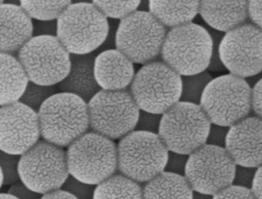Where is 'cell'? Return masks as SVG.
Instances as JSON below:
<instances>
[{
    "label": "cell",
    "instance_id": "obj_1",
    "mask_svg": "<svg viewBox=\"0 0 262 199\" xmlns=\"http://www.w3.org/2000/svg\"><path fill=\"white\" fill-rule=\"evenodd\" d=\"M37 115L41 138L62 148L89 131L87 103L72 93L56 92Z\"/></svg>",
    "mask_w": 262,
    "mask_h": 199
},
{
    "label": "cell",
    "instance_id": "obj_2",
    "mask_svg": "<svg viewBox=\"0 0 262 199\" xmlns=\"http://www.w3.org/2000/svg\"><path fill=\"white\" fill-rule=\"evenodd\" d=\"M108 29V19L92 2H72L56 19V38L70 54L96 52Z\"/></svg>",
    "mask_w": 262,
    "mask_h": 199
},
{
    "label": "cell",
    "instance_id": "obj_3",
    "mask_svg": "<svg viewBox=\"0 0 262 199\" xmlns=\"http://www.w3.org/2000/svg\"><path fill=\"white\" fill-rule=\"evenodd\" d=\"M212 54V39L202 25L188 23L167 30L161 61L180 76L207 71Z\"/></svg>",
    "mask_w": 262,
    "mask_h": 199
},
{
    "label": "cell",
    "instance_id": "obj_4",
    "mask_svg": "<svg viewBox=\"0 0 262 199\" xmlns=\"http://www.w3.org/2000/svg\"><path fill=\"white\" fill-rule=\"evenodd\" d=\"M169 151L158 133L133 130L117 144V170L145 184L165 170Z\"/></svg>",
    "mask_w": 262,
    "mask_h": 199
},
{
    "label": "cell",
    "instance_id": "obj_5",
    "mask_svg": "<svg viewBox=\"0 0 262 199\" xmlns=\"http://www.w3.org/2000/svg\"><path fill=\"white\" fill-rule=\"evenodd\" d=\"M69 174L97 186L117 172V144L91 130L67 147Z\"/></svg>",
    "mask_w": 262,
    "mask_h": 199
},
{
    "label": "cell",
    "instance_id": "obj_6",
    "mask_svg": "<svg viewBox=\"0 0 262 199\" xmlns=\"http://www.w3.org/2000/svg\"><path fill=\"white\" fill-rule=\"evenodd\" d=\"M252 87L232 74L213 78L206 86L200 107L211 124L230 127L252 113Z\"/></svg>",
    "mask_w": 262,
    "mask_h": 199
},
{
    "label": "cell",
    "instance_id": "obj_7",
    "mask_svg": "<svg viewBox=\"0 0 262 199\" xmlns=\"http://www.w3.org/2000/svg\"><path fill=\"white\" fill-rule=\"evenodd\" d=\"M128 89L140 111L162 115L180 101L181 76L157 59L135 72Z\"/></svg>",
    "mask_w": 262,
    "mask_h": 199
},
{
    "label": "cell",
    "instance_id": "obj_8",
    "mask_svg": "<svg viewBox=\"0 0 262 199\" xmlns=\"http://www.w3.org/2000/svg\"><path fill=\"white\" fill-rule=\"evenodd\" d=\"M210 126L200 105L179 101L162 114L158 135L169 152L189 155L206 144Z\"/></svg>",
    "mask_w": 262,
    "mask_h": 199
},
{
    "label": "cell",
    "instance_id": "obj_9",
    "mask_svg": "<svg viewBox=\"0 0 262 199\" xmlns=\"http://www.w3.org/2000/svg\"><path fill=\"white\" fill-rule=\"evenodd\" d=\"M19 182L41 195L61 189L68 178L66 150L40 138L19 156Z\"/></svg>",
    "mask_w": 262,
    "mask_h": 199
},
{
    "label": "cell",
    "instance_id": "obj_10",
    "mask_svg": "<svg viewBox=\"0 0 262 199\" xmlns=\"http://www.w3.org/2000/svg\"><path fill=\"white\" fill-rule=\"evenodd\" d=\"M89 129L117 141L135 129L139 112L129 89H100L88 103Z\"/></svg>",
    "mask_w": 262,
    "mask_h": 199
},
{
    "label": "cell",
    "instance_id": "obj_11",
    "mask_svg": "<svg viewBox=\"0 0 262 199\" xmlns=\"http://www.w3.org/2000/svg\"><path fill=\"white\" fill-rule=\"evenodd\" d=\"M167 29L148 11L136 10L118 24L115 48L133 64L145 65L161 54Z\"/></svg>",
    "mask_w": 262,
    "mask_h": 199
},
{
    "label": "cell",
    "instance_id": "obj_12",
    "mask_svg": "<svg viewBox=\"0 0 262 199\" xmlns=\"http://www.w3.org/2000/svg\"><path fill=\"white\" fill-rule=\"evenodd\" d=\"M16 57L29 81L41 85H57L71 67V54L55 36L32 37Z\"/></svg>",
    "mask_w": 262,
    "mask_h": 199
},
{
    "label": "cell",
    "instance_id": "obj_13",
    "mask_svg": "<svg viewBox=\"0 0 262 199\" xmlns=\"http://www.w3.org/2000/svg\"><path fill=\"white\" fill-rule=\"evenodd\" d=\"M235 166L225 148L205 144L188 155L184 177L193 192L214 196L232 185Z\"/></svg>",
    "mask_w": 262,
    "mask_h": 199
},
{
    "label": "cell",
    "instance_id": "obj_14",
    "mask_svg": "<svg viewBox=\"0 0 262 199\" xmlns=\"http://www.w3.org/2000/svg\"><path fill=\"white\" fill-rule=\"evenodd\" d=\"M219 56L229 74L247 79L262 71V31L247 22L223 34Z\"/></svg>",
    "mask_w": 262,
    "mask_h": 199
},
{
    "label": "cell",
    "instance_id": "obj_15",
    "mask_svg": "<svg viewBox=\"0 0 262 199\" xmlns=\"http://www.w3.org/2000/svg\"><path fill=\"white\" fill-rule=\"evenodd\" d=\"M40 138L35 111L19 102L0 107V150L20 156Z\"/></svg>",
    "mask_w": 262,
    "mask_h": 199
},
{
    "label": "cell",
    "instance_id": "obj_16",
    "mask_svg": "<svg viewBox=\"0 0 262 199\" xmlns=\"http://www.w3.org/2000/svg\"><path fill=\"white\" fill-rule=\"evenodd\" d=\"M225 150L236 165L254 168L262 165V119L249 115L231 125Z\"/></svg>",
    "mask_w": 262,
    "mask_h": 199
},
{
    "label": "cell",
    "instance_id": "obj_17",
    "mask_svg": "<svg viewBox=\"0 0 262 199\" xmlns=\"http://www.w3.org/2000/svg\"><path fill=\"white\" fill-rule=\"evenodd\" d=\"M33 22L17 3L0 4V53L16 56L32 38Z\"/></svg>",
    "mask_w": 262,
    "mask_h": 199
},
{
    "label": "cell",
    "instance_id": "obj_18",
    "mask_svg": "<svg viewBox=\"0 0 262 199\" xmlns=\"http://www.w3.org/2000/svg\"><path fill=\"white\" fill-rule=\"evenodd\" d=\"M134 75V64L116 48L102 50L96 54L94 59V76L100 89H127Z\"/></svg>",
    "mask_w": 262,
    "mask_h": 199
},
{
    "label": "cell",
    "instance_id": "obj_19",
    "mask_svg": "<svg viewBox=\"0 0 262 199\" xmlns=\"http://www.w3.org/2000/svg\"><path fill=\"white\" fill-rule=\"evenodd\" d=\"M96 52L89 54H71V67L66 78L56 86L58 91L68 92L88 103L99 90L94 76Z\"/></svg>",
    "mask_w": 262,
    "mask_h": 199
},
{
    "label": "cell",
    "instance_id": "obj_20",
    "mask_svg": "<svg viewBox=\"0 0 262 199\" xmlns=\"http://www.w3.org/2000/svg\"><path fill=\"white\" fill-rule=\"evenodd\" d=\"M199 14L209 28L224 34L248 22V1H200Z\"/></svg>",
    "mask_w": 262,
    "mask_h": 199
},
{
    "label": "cell",
    "instance_id": "obj_21",
    "mask_svg": "<svg viewBox=\"0 0 262 199\" xmlns=\"http://www.w3.org/2000/svg\"><path fill=\"white\" fill-rule=\"evenodd\" d=\"M29 79L17 57L0 53V107L19 101Z\"/></svg>",
    "mask_w": 262,
    "mask_h": 199
},
{
    "label": "cell",
    "instance_id": "obj_22",
    "mask_svg": "<svg viewBox=\"0 0 262 199\" xmlns=\"http://www.w3.org/2000/svg\"><path fill=\"white\" fill-rule=\"evenodd\" d=\"M200 1H148V12L167 30L188 23L199 14Z\"/></svg>",
    "mask_w": 262,
    "mask_h": 199
},
{
    "label": "cell",
    "instance_id": "obj_23",
    "mask_svg": "<svg viewBox=\"0 0 262 199\" xmlns=\"http://www.w3.org/2000/svg\"><path fill=\"white\" fill-rule=\"evenodd\" d=\"M193 191L184 176L163 171L142 187L143 199H192Z\"/></svg>",
    "mask_w": 262,
    "mask_h": 199
},
{
    "label": "cell",
    "instance_id": "obj_24",
    "mask_svg": "<svg viewBox=\"0 0 262 199\" xmlns=\"http://www.w3.org/2000/svg\"><path fill=\"white\" fill-rule=\"evenodd\" d=\"M92 199H143L140 184L115 173L95 186Z\"/></svg>",
    "mask_w": 262,
    "mask_h": 199
},
{
    "label": "cell",
    "instance_id": "obj_25",
    "mask_svg": "<svg viewBox=\"0 0 262 199\" xmlns=\"http://www.w3.org/2000/svg\"><path fill=\"white\" fill-rule=\"evenodd\" d=\"M72 1H19V6L32 21H56Z\"/></svg>",
    "mask_w": 262,
    "mask_h": 199
},
{
    "label": "cell",
    "instance_id": "obj_26",
    "mask_svg": "<svg viewBox=\"0 0 262 199\" xmlns=\"http://www.w3.org/2000/svg\"><path fill=\"white\" fill-rule=\"evenodd\" d=\"M212 79L213 77L208 71L189 76H181L180 102L200 105L203 92Z\"/></svg>",
    "mask_w": 262,
    "mask_h": 199
},
{
    "label": "cell",
    "instance_id": "obj_27",
    "mask_svg": "<svg viewBox=\"0 0 262 199\" xmlns=\"http://www.w3.org/2000/svg\"><path fill=\"white\" fill-rule=\"evenodd\" d=\"M56 92H58L56 85H41L29 81L18 102L37 113L41 106Z\"/></svg>",
    "mask_w": 262,
    "mask_h": 199
},
{
    "label": "cell",
    "instance_id": "obj_28",
    "mask_svg": "<svg viewBox=\"0 0 262 199\" xmlns=\"http://www.w3.org/2000/svg\"><path fill=\"white\" fill-rule=\"evenodd\" d=\"M93 5L107 18L113 21H121L139 7L140 1H92Z\"/></svg>",
    "mask_w": 262,
    "mask_h": 199
},
{
    "label": "cell",
    "instance_id": "obj_29",
    "mask_svg": "<svg viewBox=\"0 0 262 199\" xmlns=\"http://www.w3.org/2000/svg\"><path fill=\"white\" fill-rule=\"evenodd\" d=\"M18 161L19 156L0 150V169L3 174V185L11 186L19 182Z\"/></svg>",
    "mask_w": 262,
    "mask_h": 199
},
{
    "label": "cell",
    "instance_id": "obj_30",
    "mask_svg": "<svg viewBox=\"0 0 262 199\" xmlns=\"http://www.w3.org/2000/svg\"><path fill=\"white\" fill-rule=\"evenodd\" d=\"M61 189L77 199H92L93 192L95 189V186L85 184L72 175H69L66 182L63 183Z\"/></svg>",
    "mask_w": 262,
    "mask_h": 199
},
{
    "label": "cell",
    "instance_id": "obj_31",
    "mask_svg": "<svg viewBox=\"0 0 262 199\" xmlns=\"http://www.w3.org/2000/svg\"><path fill=\"white\" fill-rule=\"evenodd\" d=\"M207 30L212 39V54H211L210 63H209L207 70H209L211 72H221V71L225 70L221 63L220 56H219V45H220L221 39L223 37V33L215 31L209 27L207 28Z\"/></svg>",
    "mask_w": 262,
    "mask_h": 199
},
{
    "label": "cell",
    "instance_id": "obj_32",
    "mask_svg": "<svg viewBox=\"0 0 262 199\" xmlns=\"http://www.w3.org/2000/svg\"><path fill=\"white\" fill-rule=\"evenodd\" d=\"M162 115L140 111L138 120L135 126V130H142L152 133H158Z\"/></svg>",
    "mask_w": 262,
    "mask_h": 199
},
{
    "label": "cell",
    "instance_id": "obj_33",
    "mask_svg": "<svg viewBox=\"0 0 262 199\" xmlns=\"http://www.w3.org/2000/svg\"><path fill=\"white\" fill-rule=\"evenodd\" d=\"M255 173H256V168H254V167L236 165L235 170H234L232 185L251 190L253 181L255 177Z\"/></svg>",
    "mask_w": 262,
    "mask_h": 199
},
{
    "label": "cell",
    "instance_id": "obj_34",
    "mask_svg": "<svg viewBox=\"0 0 262 199\" xmlns=\"http://www.w3.org/2000/svg\"><path fill=\"white\" fill-rule=\"evenodd\" d=\"M187 159H188V155L169 152L164 171L184 176Z\"/></svg>",
    "mask_w": 262,
    "mask_h": 199
},
{
    "label": "cell",
    "instance_id": "obj_35",
    "mask_svg": "<svg viewBox=\"0 0 262 199\" xmlns=\"http://www.w3.org/2000/svg\"><path fill=\"white\" fill-rule=\"evenodd\" d=\"M213 199H256L250 189L230 185L213 196Z\"/></svg>",
    "mask_w": 262,
    "mask_h": 199
},
{
    "label": "cell",
    "instance_id": "obj_36",
    "mask_svg": "<svg viewBox=\"0 0 262 199\" xmlns=\"http://www.w3.org/2000/svg\"><path fill=\"white\" fill-rule=\"evenodd\" d=\"M228 129H229V127H226V126L211 124L206 144L216 146V147L225 148V142H226Z\"/></svg>",
    "mask_w": 262,
    "mask_h": 199
},
{
    "label": "cell",
    "instance_id": "obj_37",
    "mask_svg": "<svg viewBox=\"0 0 262 199\" xmlns=\"http://www.w3.org/2000/svg\"><path fill=\"white\" fill-rule=\"evenodd\" d=\"M33 32L32 37L38 36H55L56 37V21H32Z\"/></svg>",
    "mask_w": 262,
    "mask_h": 199
},
{
    "label": "cell",
    "instance_id": "obj_38",
    "mask_svg": "<svg viewBox=\"0 0 262 199\" xmlns=\"http://www.w3.org/2000/svg\"><path fill=\"white\" fill-rule=\"evenodd\" d=\"M251 108L253 115L262 119V78L252 86Z\"/></svg>",
    "mask_w": 262,
    "mask_h": 199
},
{
    "label": "cell",
    "instance_id": "obj_39",
    "mask_svg": "<svg viewBox=\"0 0 262 199\" xmlns=\"http://www.w3.org/2000/svg\"><path fill=\"white\" fill-rule=\"evenodd\" d=\"M7 193L13 195L17 199H41L42 195L30 190L20 182L13 184L9 187Z\"/></svg>",
    "mask_w": 262,
    "mask_h": 199
},
{
    "label": "cell",
    "instance_id": "obj_40",
    "mask_svg": "<svg viewBox=\"0 0 262 199\" xmlns=\"http://www.w3.org/2000/svg\"><path fill=\"white\" fill-rule=\"evenodd\" d=\"M248 17L262 31V1H248Z\"/></svg>",
    "mask_w": 262,
    "mask_h": 199
},
{
    "label": "cell",
    "instance_id": "obj_41",
    "mask_svg": "<svg viewBox=\"0 0 262 199\" xmlns=\"http://www.w3.org/2000/svg\"><path fill=\"white\" fill-rule=\"evenodd\" d=\"M251 191L253 192L256 199H262V165L256 168V173Z\"/></svg>",
    "mask_w": 262,
    "mask_h": 199
},
{
    "label": "cell",
    "instance_id": "obj_42",
    "mask_svg": "<svg viewBox=\"0 0 262 199\" xmlns=\"http://www.w3.org/2000/svg\"><path fill=\"white\" fill-rule=\"evenodd\" d=\"M41 199H77V198L71 195L70 193L63 191L62 189H58L56 191L42 195Z\"/></svg>",
    "mask_w": 262,
    "mask_h": 199
},
{
    "label": "cell",
    "instance_id": "obj_43",
    "mask_svg": "<svg viewBox=\"0 0 262 199\" xmlns=\"http://www.w3.org/2000/svg\"><path fill=\"white\" fill-rule=\"evenodd\" d=\"M262 78V71L260 72V73H258L257 75H255V76H252V77H249V78H247L246 79V81L248 82V84L252 87L257 81H259L260 79Z\"/></svg>",
    "mask_w": 262,
    "mask_h": 199
},
{
    "label": "cell",
    "instance_id": "obj_44",
    "mask_svg": "<svg viewBox=\"0 0 262 199\" xmlns=\"http://www.w3.org/2000/svg\"><path fill=\"white\" fill-rule=\"evenodd\" d=\"M192 199H213L212 195L204 194V193H199V192H193Z\"/></svg>",
    "mask_w": 262,
    "mask_h": 199
},
{
    "label": "cell",
    "instance_id": "obj_45",
    "mask_svg": "<svg viewBox=\"0 0 262 199\" xmlns=\"http://www.w3.org/2000/svg\"><path fill=\"white\" fill-rule=\"evenodd\" d=\"M0 199H17V198L6 192V193H0Z\"/></svg>",
    "mask_w": 262,
    "mask_h": 199
},
{
    "label": "cell",
    "instance_id": "obj_46",
    "mask_svg": "<svg viewBox=\"0 0 262 199\" xmlns=\"http://www.w3.org/2000/svg\"><path fill=\"white\" fill-rule=\"evenodd\" d=\"M2 186H3V174H2V171L0 169V189H1Z\"/></svg>",
    "mask_w": 262,
    "mask_h": 199
},
{
    "label": "cell",
    "instance_id": "obj_47",
    "mask_svg": "<svg viewBox=\"0 0 262 199\" xmlns=\"http://www.w3.org/2000/svg\"><path fill=\"white\" fill-rule=\"evenodd\" d=\"M2 2H4V1H2V0H0V4H1V3H2Z\"/></svg>",
    "mask_w": 262,
    "mask_h": 199
}]
</instances>
